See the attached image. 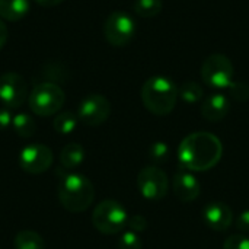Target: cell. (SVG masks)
<instances>
[{
  "label": "cell",
  "instance_id": "1",
  "mask_svg": "<svg viewBox=\"0 0 249 249\" xmlns=\"http://www.w3.org/2000/svg\"><path fill=\"white\" fill-rule=\"evenodd\" d=\"M223 153L219 137L207 131L188 134L179 144L178 159L185 169L203 172L214 168Z\"/></svg>",
  "mask_w": 249,
  "mask_h": 249
},
{
  "label": "cell",
  "instance_id": "2",
  "mask_svg": "<svg viewBox=\"0 0 249 249\" xmlns=\"http://www.w3.org/2000/svg\"><path fill=\"white\" fill-rule=\"evenodd\" d=\"M140 95L146 109L159 117L171 114L179 98L178 86L166 76L149 77L143 83Z\"/></svg>",
  "mask_w": 249,
  "mask_h": 249
},
{
  "label": "cell",
  "instance_id": "3",
  "mask_svg": "<svg viewBox=\"0 0 249 249\" xmlns=\"http://www.w3.org/2000/svg\"><path fill=\"white\" fill-rule=\"evenodd\" d=\"M95 198V190L90 179L82 174H67L58 185V200L70 213H82L90 207Z\"/></svg>",
  "mask_w": 249,
  "mask_h": 249
},
{
  "label": "cell",
  "instance_id": "4",
  "mask_svg": "<svg viewBox=\"0 0 249 249\" xmlns=\"http://www.w3.org/2000/svg\"><path fill=\"white\" fill-rule=\"evenodd\" d=\"M66 101L63 89L54 82H41L34 86L28 96L31 111L39 117H50L57 114Z\"/></svg>",
  "mask_w": 249,
  "mask_h": 249
},
{
  "label": "cell",
  "instance_id": "5",
  "mask_svg": "<svg viewBox=\"0 0 249 249\" xmlns=\"http://www.w3.org/2000/svg\"><path fill=\"white\" fill-rule=\"evenodd\" d=\"M127 222L128 216L124 206L115 200L101 201L92 213V223L95 229L104 235L120 233L127 226Z\"/></svg>",
  "mask_w": 249,
  "mask_h": 249
},
{
  "label": "cell",
  "instance_id": "6",
  "mask_svg": "<svg viewBox=\"0 0 249 249\" xmlns=\"http://www.w3.org/2000/svg\"><path fill=\"white\" fill-rule=\"evenodd\" d=\"M203 82L213 89H226L232 85L233 82V64L231 58L225 54L214 53L209 55L200 70Z\"/></svg>",
  "mask_w": 249,
  "mask_h": 249
},
{
  "label": "cell",
  "instance_id": "7",
  "mask_svg": "<svg viewBox=\"0 0 249 249\" xmlns=\"http://www.w3.org/2000/svg\"><path fill=\"white\" fill-rule=\"evenodd\" d=\"M136 34L134 19L123 10L112 12L104 22V36L112 47H125Z\"/></svg>",
  "mask_w": 249,
  "mask_h": 249
},
{
  "label": "cell",
  "instance_id": "8",
  "mask_svg": "<svg viewBox=\"0 0 249 249\" xmlns=\"http://www.w3.org/2000/svg\"><path fill=\"white\" fill-rule=\"evenodd\" d=\"M137 187L140 194L149 201H159L166 197L169 181L168 175L158 166L143 168L137 175Z\"/></svg>",
  "mask_w": 249,
  "mask_h": 249
},
{
  "label": "cell",
  "instance_id": "9",
  "mask_svg": "<svg viewBox=\"0 0 249 249\" xmlns=\"http://www.w3.org/2000/svg\"><path fill=\"white\" fill-rule=\"evenodd\" d=\"M54 156L48 146L42 143L26 144L19 153V165L28 174H42L53 165Z\"/></svg>",
  "mask_w": 249,
  "mask_h": 249
},
{
  "label": "cell",
  "instance_id": "10",
  "mask_svg": "<svg viewBox=\"0 0 249 249\" xmlns=\"http://www.w3.org/2000/svg\"><path fill=\"white\" fill-rule=\"evenodd\" d=\"M111 114V104L109 101L99 93H90L85 96L77 108L79 120L90 127H96L104 124Z\"/></svg>",
  "mask_w": 249,
  "mask_h": 249
},
{
  "label": "cell",
  "instance_id": "11",
  "mask_svg": "<svg viewBox=\"0 0 249 249\" xmlns=\"http://www.w3.org/2000/svg\"><path fill=\"white\" fill-rule=\"evenodd\" d=\"M28 98V86L25 79L13 71L0 76V101L9 109L19 108Z\"/></svg>",
  "mask_w": 249,
  "mask_h": 249
},
{
  "label": "cell",
  "instance_id": "12",
  "mask_svg": "<svg viewBox=\"0 0 249 249\" xmlns=\"http://www.w3.org/2000/svg\"><path fill=\"white\" fill-rule=\"evenodd\" d=\"M201 216L206 226L216 232H225L233 223L232 209L222 201H212L206 204L201 212Z\"/></svg>",
  "mask_w": 249,
  "mask_h": 249
},
{
  "label": "cell",
  "instance_id": "13",
  "mask_svg": "<svg viewBox=\"0 0 249 249\" xmlns=\"http://www.w3.org/2000/svg\"><path fill=\"white\" fill-rule=\"evenodd\" d=\"M201 185L198 179L188 172H178L174 178V194L182 203H191L198 198Z\"/></svg>",
  "mask_w": 249,
  "mask_h": 249
},
{
  "label": "cell",
  "instance_id": "14",
  "mask_svg": "<svg viewBox=\"0 0 249 249\" xmlns=\"http://www.w3.org/2000/svg\"><path fill=\"white\" fill-rule=\"evenodd\" d=\"M231 104L223 93H213L207 96L201 104V115L210 123L222 121L229 112Z\"/></svg>",
  "mask_w": 249,
  "mask_h": 249
},
{
  "label": "cell",
  "instance_id": "15",
  "mask_svg": "<svg viewBox=\"0 0 249 249\" xmlns=\"http://www.w3.org/2000/svg\"><path fill=\"white\" fill-rule=\"evenodd\" d=\"M29 9V0H0V18L7 22H18L23 19Z\"/></svg>",
  "mask_w": 249,
  "mask_h": 249
},
{
  "label": "cell",
  "instance_id": "16",
  "mask_svg": "<svg viewBox=\"0 0 249 249\" xmlns=\"http://www.w3.org/2000/svg\"><path fill=\"white\" fill-rule=\"evenodd\" d=\"M85 160V149L79 143H69L60 152V163L64 169L73 171Z\"/></svg>",
  "mask_w": 249,
  "mask_h": 249
},
{
  "label": "cell",
  "instance_id": "17",
  "mask_svg": "<svg viewBox=\"0 0 249 249\" xmlns=\"http://www.w3.org/2000/svg\"><path fill=\"white\" fill-rule=\"evenodd\" d=\"M15 249H44L45 242L42 236L34 231H22L13 239Z\"/></svg>",
  "mask_w": 249,
  "mask_h": 249
},
{
  "label": "cell",
  "instance_id": "18",
  "mask_svg": "<svg viewBox=\"0 0 249 249\" xmlns=\"http://www.w3.org/2000/svg\"><path fill=\"white\" fill-rule=\"evenodd\" d=\"M12 128L15 130V133L19 137L23 139H29L35 130H36V124L34 121V118L26 114V112H19L16 115H13V123H12Z\"/></svg>",
  "mask_w": 249,
  "mask_h": 249
},
{
  "label": "cell",
  "instance_id": "19",
  "mask_svg": "<svg viewBox=\"0 0 249 249\" xmlns=\"http://www.w3.org/2000/svg\"><path fill=\"white\" fill-rule=\"evenodd\" d=\"M178 92H179V98L187 102V104H197L203 99L204 96V90H203V86L198 83V82H194V80H187L184 82L179 88H178Z\"/></svg>",
  "mask_w": 249,
  "mask_h": 249
},
{
  "label": "cell",
  "instance_id": "20",
  "mask_svg": "<svg viewBox=\"0 0 249 249\" xmlns=\"http://www.w3.org/2000/svg\"><path fill=\"white\" fill-rule=\"evenodd\" d=\"M162 9H163L162 0H134L133 3L134 13L146 19L158 16L162 12Z\"/></svg>",
  "mask_w": 249,
  "mask_h": 249
},
{
  "label": "cell",
  "instance_id": "21",
  "mask_svg": "<svg viewBox=\"0 0 249 249\" xmlns=\"http://www.w3.org/2000/svg\"><path fill=\"white\" fill-rule=\"evenodd\" d=\"M77 121H79V117L70 111H66V112H60L57 114V117L54 118L53 121V127L57 133L60 134H70L76 130L77 127Z\"/></svg>",
  "mask_w": 249,
  "mask_h": 249
},
{
  "label": "cell",
  "instance_id": "22",
  "mask_svg": "<svg viewBox=\"0 0 249 249\" xmlns=\"http://www.w3.org/2000/svg\"><path fill=\"white\" fill-rule=\"evenodd\" d=\"M149 159L156 163V165H162L165 162L169 160V147L166 143L163 142H156L150 146L149 149Z\"/></svg>",
  "mask_w": 249,
  "mask_h": 249
},
{
  "label": "cell",
  "instance_id": "23",
  "mask_svg": "<svg viewBox=\"0 0 249 249\" xmlns=\"http://www.w3.org/2000/svg\"><path fill=\"white\" fill-rule=\"evenodd\" d=\"M118 248L120 249H143V242L140 239V236L133 232V231H127L121 235V238L118 239Z\"/></svg>",
  "mask_w": 249,
  "mask_h": 249
},
{
  "label": "cell",
  "instance_id": "24",
  "mask_svg": "<svg viewBox=\"0 0 249 249\" xmlns=\"http://www.w3.org/2000/svg\"><path fill=\"white\" fill-rule=\"evenodd\" d=\"M231 96L238 102H245L249 98V85L245 82H232L229 86Z\"/></svg>",
  "mask_w": 249,
  "mask_h": 249
},
{
  "label": "cell",
  "instance_id": "25",
  "mask_svg": "<svg viewBox=\"0 0 249 249\" xmlns=\"http://www.w3.org/2000/svg\"><path fill=\"white\" fill-rule=\"evenodd\" d=\"M223 249H249V238L244 235H232L225 241Z\"/></svg>",
  "mask_w": 249,
  "mask_h": 249
},
{
  "label": "cell",
  "instance_id": "26",
  "mask_svg": "<svg viewBox=\"0 0 249 249\" xmlns=\"http://www.w3.org/2000/svg\"><path fill=\"white\" fill-rule=\"evenodd\" d=\"M127 225H128L130 231H133V232L139 233V232L146 231V228H147V220H146L143 216L136 214V216H133V217H130V219H128Z\"/></svg>",
  "mask_w": 249,
  "mask_h": 249
},
{
  "label": "cell",
  "instance_id": "27",
  "mask_svg": "<svg viewBox=\"0 0 249 249\" xmlns=\"http://www.w3.org/2000/svg\"><path fill=\"white\" fill-rule=\"evenodd\" d=\"M13 123V115L10 112L9 108H0V131L7 130L9 127H12Z\"/></svg>",
  "mask_w": 249,
  "mask_h": 249
},
{
  "label": "cell",
  "instance_id": "28",
  "mask_svg": "<svg viewBox=\"0 0 249 249\" xmlns=\"http://www.w3.org/2000/svg\"><path fill=\"white\" fill-rule=\"evenodd\" d=\"M236 228H238V231H241L244 233H249V210H244L238 216Z\"/></svg>",
  "mask_w": 249,
  "mask_h": 249
},
{
  "label": "cell",
  "instance_id": "29",
  "mask_svg": "<svg viewBox=\"0 0 249 249\" xmlns=\"http://www.w3.org/2000/svg\"><path fill=\"white\" fill-rule=\"evenodd\" d=\"M7 38H9V32H7V26L4 23V20L0 18V50L6 45L7 42Z\"/></svg>",
  "mask_w": 249,
  "mask_h": 249
},
{
  "label": "cell",
  "instance_id": "30",
  "mask_svg": "<svg viewBox=\"0 0 249 249\" xmlns=\"http://www.w3.org/2000/svg\"><path fill=\"white\" fill-rule=\"evenodd\" d=\"M39 6L42 7H54V6H58L61 4L64 0H35Z\"/></svg>",
  "mask_w": 249,
  "mask_h": 249
}]
</instances>
